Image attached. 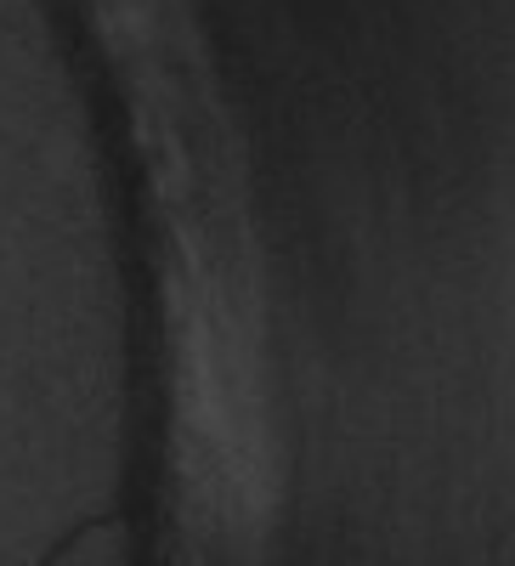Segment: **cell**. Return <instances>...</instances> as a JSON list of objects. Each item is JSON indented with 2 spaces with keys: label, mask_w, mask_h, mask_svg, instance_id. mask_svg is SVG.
Returning <instances> with one entry per match:
<instances>
[{
  "label": "cell",
  "mask_w": 515,
  "mask_h": 566,
  "mask_svg": "<svg viewBox=\"0 0 515 566\" xmlns=\"http://www.w3.org/2000/svg\"><path fill=\"white\" fill-rule=\"evenodd\" d=\"M45 566H130V527L119 515H97L74 538H63Z\"/></svg>",
  "instance_id": "1"
}]
</instances>
